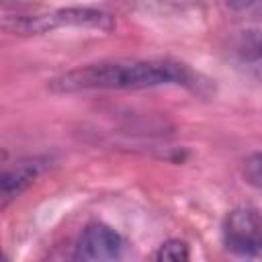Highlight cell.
Instances as JSON below:
<instances>
[{"label": "cell", "instance_id": "obj_3", "mask_svg": "<svg viewBox=\"0 0 262 262\" xmlns=\"http://www.w3.org/2000/svg\"><path fill=\"white\" fill-rule=\"evenodd\" d=\"M225 248L244 258H262V217L248 207L233 209L223 223Z\"/></svg>", "mask_w": 262, "mask_h": 262}, {"label": "cell", "instance_id": "obj_2", "mask_svg": "<svg viewBox=\"0 0 262 262\" xmlns=\"http://www.w3.org/2000/svg\"><path fill=\"white\" fill-rule=\"evenodd\" d=\"M4 31L12 35H43L59 27H86L98 31H113L115 20L111 14L96 8H59L43 14H16L6 16Z\"/></svg>", "mask_w": 262, "mask_h": 262}, {"label": "cell", "instance_id": "obj_5", "mask_svg": "<svg viewBox=\"0 0 262 262\" xmlns=\"http://www.w3.org/2000/svg\"><path fill=\"white\" fill-rule=\"evenodd\" d=\"M45 168V160H25L18 162L14 168L4 170L2 174V182H0V194H2V207L8 205V201H12L14 196H18L23 190H27L35 178L43 172Z\"/></svg>", "mask_w": 262, "mask_h": 262}, {"label": "cell", "instance_id": "obj_1", "mask_svg": "<svg viewBox=\"0 0 262 262\" xmlns=\"http://www.w3.org/2000/svg\"><path fill=\"white\" fill-rule=\"evenodd\" d=\"M170 84H190L182 63L170 59H115L70 70L49 82L53 92L80 90H139Z\"/></svg>", "mask_w": 262, "mask_h": 262}, {"label": "cell", "instance_id": "obj_8", "mask_svg": "<svg viewBox=\"0 0 262 262\" xmlns=\"http://www.w3.org/2000/svg\"><path fill=\"white\" fill-rule=\"evenodd\" d=\"M244 178L250 186L262 190V151L250 154L244 162Z\"/></svg>", "mask_w": 262, "mask_h": 262}, {"label": "cell", "instance_id": "obj_9", "mask_svg": "<svg viewBox=\"0 0 262 262\" xmlns=\"http://www.w3.org/2000/svg\"><path fill=\"white\" fill-rule=\"evenodd\" d=\"M227 2V6L231 8V10H235V12H250V10H254L262 0H225Z\"/></svg>", "mask_w": 262, "mask_h": 262}, {"label": "cell", "instance_id": "obj_4", "mask_svg": "<svg viewBox=\"0 0 262 262\" xmlns=\"http://www.w3.org/2000/svg\"><path fill=\"white\" fill-rule=\"evenodd\" d=\"M125 242L123 237L102 223H90L76 244V260L82 262H113L123 258Z\"/></svg>", "mask_w": 262, "mask_h": 262}, {"label": "cell", "instance_id": "obj_6", "mask_svg": "<svg viewBox=\"0 0 262 262\" xmlns=\"http://www.w3.org/2000/svg\"><path fill=\"white\" fill-rule=\"evenodd\" d=\"M231 47L242 63H248L252 68H262V29L239 31Z\"/></svg>", "mask_w": 262, "mask_h": 262}, {"label": "cell", "instance_id": "obj_7", "mask_svg": "<svg viewBox=\"0 0 262 262\" xmlns=\"http://www.w3.org/2000/svg\"><path fill=\"white\" fill-rule=\"evenodd\" d=\"M156 258L160 262H184L188 260V246L180 239H168L160 246Z\"/></svg>", "mask_w": 262, "mask_h": 262}]
</instances>
